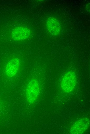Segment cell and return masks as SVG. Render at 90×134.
<instances>
[{
  "label": "cell",
  "mask_w": 90,
  "mask_h": 134,
  "mask_svg": "<svg viewBox=\"0 0 90 134\" xmlns=\"http://www.w3.org/2000/svg\"><path fill=\"white\" fill-rule=\"evenodd\" d=\"M76 78L75 73L72 72H67L64 76L61 85L63 90L67 93L72 91L76 84Z\"/></svg>",
  "instance_id": "6da1fadb"
},
{
  "label": "cell",
  "mask_w": 90,
  "mask_h": 134,
  "mask_svg": "<svg viewBox=\"0 0 90 134\" xmlns=\"http://www.w3.org/2000/svg\"><path fill=\"white\" fill-rule=\"evenodd\" d=\"M89 123V120L87 118L79 120L71 127L70 132L73 134H82L87 129Z\"/></svg>",
  "instance_id": "3957f363"
},
{
  "label": "cell",
  "mask_w": 90,
  "mask_h": 134,
  "mask_svg": "<svg viewBox=\"0 0 90 134\" xmlns=\"http://www.w3.org/2000/svg\"><path fill=\"white\" fill-rule=\"evenodd\" d=\"M46 27L49 32L53 35H58L59 33L61 30L59 23L54 18L50 17L48 19Z\"/></svg>",
  "instance_id": "8992f818"
},
{
  "label": "cell",
  "mask_w": 90,
  "mask_h": 134,
  "mask_svg": "<svg viewBox=\"0 0 90 134\" xmlns=\"http://www.w3.org/2000/svg\"><path fill=\"white\" fill-rule=\"evenodd\" d=\"M30 34V30L28 28L23 27H18L14 29L12 35L14 40L20 41L27 39L29 36Z\"/></svg>",
  "instance_id": "5b68a950"
},
{
  "label": "cell",
  "mask_w": 90,
  "mask_h": 134,
  "mask_svg": "<svg viewBox=\"0 0 90 134\" xmlns=\"http://www.w3.org/2000/svg\"><path fill=\"white\" fill-rule=\"evenodd\" d=\"M39 87L38 81L32 80L28 84L26 89V97L28 101L32 104L36 100L39 94Z\"/></svg>",
  "instance_id": "7a4b0ae2"
},
{
  "label": "cell",
  "mask_w": 90,
  "mask_h": 134,
  "mask_svg": "<svg viewBox=\"0 0 90 134\" xmlns=\"http://www.w3.org/2000/svg\"><path fill=\"white\" fill-rule=\"evenodd\" d=\"M20 64V60L17 58H13L8 62L5 69L6 75L10 77L15 75L18 71Z\"/></svg>",
  "instance_id": "277c9868"
}]
</instances>
